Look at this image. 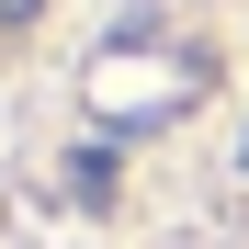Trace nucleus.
<instances>
[{"mask_svg":"<svg viewBox=\"0 0 249 249\" xmlns=\"http://www.w3.org/2000/svg\"><path fill=\"white\" fill-rule=\"evenodd\" d=\"M23 12H34V0H0V23H23Z\"/></svg>","mask_w":249,"mask_h":249,"instance_id":"obj_1","label":"nucleus"}]
</instances>
